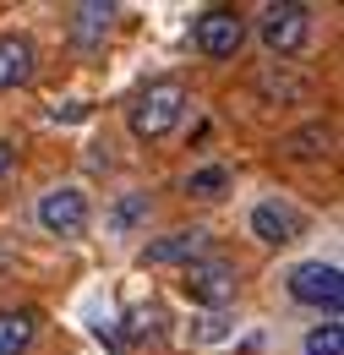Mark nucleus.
<instances>
[{"mask_svg":"<svg viewBox=\"0 0 344 355\" xmlns=\"http://www.w3.org/2000/svg\"><path fill=\"white\" fill-rule=\"evenodd\" d=\"M328 142H334V126H328V121H311V126L284 137V153H290V159H322Z\"/></svg>","mask_w":344,"mask_h":355,"instance_id":"12","label":"nucleus"},{"mask_svg":"<svg viewBox=\"0 0 344 355\" xmlns=\"http://www.w3.org/2000/svg\"><path fill=\"white\" fill-rule=\"evenodd\" d=\"M290 295L301 306H317L328 317H339V301H344V273L334 263H295L290 268Z\"/></svg>","mask_w":344,"mask_h":355,"instance_id":"5","label":"nucleus"},{"mask_svg":"<svg viewBox=\"0 0 344 355\" xmlns=\"http://www.w3.org/2000/svg\"><path fill=\"white\" fill-rule=\"evenodd\" d=\"M306 355H344V328H339V317H328V322H317V328L306 334Z\"/></svg>","mask_w":344,"mask_h":355,"instance_id":"13","label":"nucleus"},{"mask_svg":"<svg viewBox=\"0 0 344 355\" xmlns=\"http://www.w3.org/2000/svg\"><path fill=\"white\" fill-rule=\"evenodd\" d=\"M301 230H306V219L290 208V202H279V197H268V202L252 208V235H257L262 246H290Z\"/></svg>","mask_w":344,"mask_h":355,"instance_id":"8","label":"nucleus"},{"mask_svg":"<svg viewBox=\"0 0 344 355\" xmlns=\"http://www.w3.org/2000/svg\"><path fill=\"white\" fill-rule=\"evenodd\" d=\"M262 49L268 55H301L306 39H311V6L301 0H273V6H262Z\"/></svg>","mask_w":344,"mask_h":355,"instance_id":"2","label":"nucleus"},{"mask_svg":"<svg viewBox=\"0 0 344 355\" xmlns=\"http://www.w3.org/2000/svg\"><path fill=\"white\" fill-rule=\"evenodd\" d=\"M191 44L203 49L208 60H235L241 44H246V17L235 6H208L197 17V28H191Z\"/></svg>","mask_w":344,"mask_h":355,"instance_id":"3","label":"nucleus"},{"mask_svg":"<svg viewBox=\"0 0 344 355\" xmlns=\"http://www.w3.org/2000/svg\"><path fill=\"white\" fill-rule=\"evenodd\" d=\"M180 115H186V88H180L175 77L148 83V88L126 104V126H131L137 142H159V137H170L175 126H180Z\"/></svg>","mask_w":344,"mask_h":355,"instance_id":"1","label":"nucleus"},{"mask_svg":"<svg viewBox=\"0 0 344 355\" xmlns=\"http://www.w3.org/2000/svg\"><path fill=\"white\" fill-rule=\"evenodd\" d=\"M224 186H230V170H224V164H208V170H197V175L186 180L191 197H218Z\"/></svg>","mask_w":344,"mask_h":355,"instance_id":"14","label":"nucleus"},{"mask_svg":"<svg viewBox=\"0 0 344 355\" xmlns=\"http://www.w3.org/2000/svg\"><path fill=\"white\" fill-rule=\"evenodd\" d=\"M110 22H115V6H77L71 11V39L83 49H98L110 39Z\"/></svg>","mask_w":344,"mask_h":355,"instance_id":"10","label":"nucleus"},{"mask_svg":"<svg viewBox=\"0 0 344 355\" xmlns=\"http://www.w3.org/2000/svg\"><path fill=\"white\" fill-rule=\"evenodd\" d=\"M208 257V230H175V235H159V241H148L142 246V268H191Z\"/></svg>","mask_w":344,"mask_h":355,"instance_id":"6","label":"nucleus"},{"mask_svg":"<svg viewBox=\"0 0 344 355\" xmlns=\"http://www.w3.org/2000/svg\"><path fill=\"white\" fill-rule=\"evenodd\" d=\"M148 219V197H126V202H115V214H110V230H131V224Z\"/></svg>","mask_w":344,"mask_h":355,"instance_id":"15","label":"nucleus"},{"mask_svg":"<svg viewBox=\"0 0 344 355\" xmlns=\"http://www.w3.org/2000/svg\"><path fill=\"white\" fill-rule=\"evenodd\" d=\"M33 60H39L33 39H22V33H0V93L28 88V77H33Z\"/></svg>","mask_w":344,"mask_h":355,"instance_id":"9","label":"nucleus"},{"mask_svg":"<svg viewBox=\"0 0 344 355\" xmlns=\"http://www.w3.org/2000/svg\"><path fill=\"white\" fill-rule=\"evenodd\" d=\"M39 334V317L33 311H0V355H22Z\"/></svg>","mask_w":344,"mask_h":355,"instance_id":"11","label":"nucleus"},{"mask_svg":"<svg viewBox=\"0 0 344 355\" xmlns=\"http://www.w3.org/2000/svg\"><path fill=\"white\" fill-rule=\"evenodd\" d=\"M11 164H17V148L0 137V175H11Z\"/></svg>","mask_w":344,"mask_h":355,"instance_id":"16","label":"nucleus"},{"mask_svg":"<svg viewBox=\"0 0 344 355\" xmlns=\"http://www.w3.org/2000/svg\"><path fill=\"white\" fill-rule=\"evenodd\" d=\"M180 290H186V301H197V306L218 311V306H230V301H235L241 273H235V263H224V257H203V263L186 268Z\"/></svg>","mask_w":344,"mask_h":355,"instance_id":"4","label":"nucleus"},{"mask_svg":"<svg viewBox=\"0 0 344 355\" xmlns=\"http://www.w3.org/2000/svg\"><path fill=\"white\" fill-rule=\"evenodd\" d=\"M39 224L49 235H77L87 224V197L77 186H55V191H44L39 197Z\"/></svg>","mask_w":344,"mask_h":355,"instance_id":"7","label":"nucleus"}]
</instances>
